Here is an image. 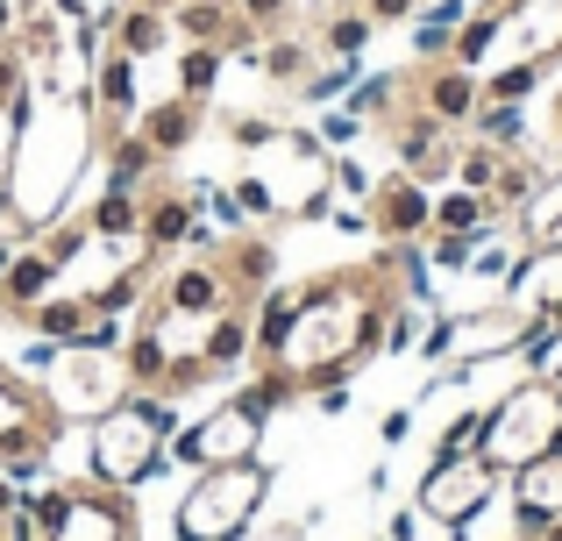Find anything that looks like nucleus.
Wrapping results in <instances>:
<instances>
[{
  "label": "nucleus",
  "mask_w": 562,
  "mask_h": 541,
  "mask_svg": "<svg viewBox=\"0 0 562 541\" xmlns=\"http://www.w3.org/2000/svg\"><path fill=\"white\" fill-rule=\"evenodd\" d=\"M427 292L420 250L413 243H384L363 264L314 271L300 285H271L257 300V328H249V363L278 371L300 399L328 385H349L371 357H384V328L406 300Z\"/></svg>",
  "instance_id": "obj_1"
},
{
  "label": "nucleus",
  "mask_w": 562,
  "mask_h": 541,
  "mask_svg": "<svg viewBox=\"0 0 562 541\" xmlns=\"http://www.w3.org/2000/svg\"><path fill=\"white\" fill-rule=\"evenodd\" d=\"M249 328H257V292L228 271L221 243L165 257L114 342L122 385L150 399H192L249 363Z\"/></svg>",
  "instance_id": "obj_2"
},
{
  "label": "nucleus",
  "mask_w": 562,
  "mask_h": 541,
  "mask_svg": "<svg viewBox=\"0 0 562 541\" xmlns=\"http://www.w3.org/2000/svg\"><path fill=\"white\" fill-rule=\"evenodd\" d=\"M171 399L150 392H122L108 414H93V477L100 485L136 492L143 477H157L171 463Z\"/></svg>",
  "instance_id": "obj_3"
},
{
  "label": "nucleus",
  "mask_w": 562,
  "mask_h": 541,
  "mask_svg": "<svg viewBox=\"0 0 562 541\" xmlns=\"http://www.w3.org/2000/svg\"><path fill=\"white\" fill-rule=\"evenodd\" d=\"M29 541H143L136 492L100 485V477H65L29 499Z\"/></svg>",
  "instance_id": "obj_4"
},
{
  "label": "nucleus",
  "mask_w": 562,
  "mask_h": 541,
  "mask_svg": "<svg viewBox=\"0 0 562 541\" xmlns=\"http://www.w3.org/2000/svg\"><path fill=\"white\" fill-rule=\"evenodd\" d=\"M263 492H271V471L263 463H221V471H200L171 506V534L179 541H243L263 514Z\"/></svg>",
  "instance_id": "obj_5"
},
{
  "label": "nucleus",
  "mask_w": 562,
  "mask_h": 541,
  "mask_svg": "<svg viewBox=\"0 0 562 541\" xmlns=\"http://www.w3.org/2000/svg\"><path fill=\"white\" fill-rule=\"evenodd\" d=\"M555 442H562V392L541 385V377H520V385H513L498 406H484V442H477V457L492 463L498 477H513L520 463L549 457Z\"/></svg>",
  "instance_id": "obj_6"
},
{
  "label": "nucleus",
  "mask_w": 562,
  "mask_h": 541,
  "mask_svg": "<svg viewBox=\"0 0 562 541\" xmlns=\"http://www.w3.org/2000/svg\"><path fill=\"white\" fill-rule=\"evenodd\" d=\"M65 435V406L43 377L0 363V477H36Z\"/></svg>",
  "instance_id": "obj_7"
},
{
  "label": "nucleus",
  "mask_w": 562,
  "mask_h": 541,
  "mask_svg": "<svg viewBox=\"0 0 562 541\" xmlns=\"http://www.w3.org/2000/svg\"><path fill=\"white\" fill-rule=\"evenodd\" d=\"M498 485H506V477H498L484 457H449V463H427L413 514H420V520H435V528H456V534H463L470 520H477L484 506H492V492H498Z\"/></svg>",
  "instance_id": "obj_8"
},
{
  "label": "nucleus",
  "mask_w": 562,
  "mask_h": 541,
  "mask_svg": "<svg viewBox=\"0 0 562 541\" xmlns=\"http://www.w3.org/2000/svg\"><path fill=\"white\" fill-rule=\"evenodd\" d=\"M257 442H263V414H249L243 399H228V406H214L206 420H192L186 435H171V463H186V471L257 463Z\"/></svg>",
  "instance_id": "obj_9"
},
{
  "label": "nucleus",
  "mask_w": 562,
  "mask_h": 541,
  "mask_svg": "<svg viewBox=\"0 0 562 541\" xmlns=\"http://www.w3.org/2000/svg\"><path fill=\"white\" fill-rule=\"evenodd\" d=\"M57 292H65V264L50 257V243H43L36 228L0 250V320L22 328V314H36V306L57 300Z\"/></svg>",
  "instance_id": "obj_10"
},
{
  "label": "nucleus",
  "mask_w": 562,
  "mask_h": 541,
  "mask_svg": "<svg viewBox=\"0 0 562 541\" xmlns=\"http://www.w3.org/2000/svg\"><path fill=\"white\" fill-rule=\"evenodd\" d=\"M22 328L43 335V342H57V349H114L128 320L108 314V306H93L86 292H57V300H43L36 314H22Z\"/></svg>",
  "instance_id": "obj_11"
},
{
  "label": "nucleus",
  "mask_w": 562,
  "mask_h": 541,
  "mask_svg": "<svg viewBox=\"0 0 562 541\" xmlns=\"http://www.w3.org/2000/svg\"><path fill=\"white\" fill-rule=\"evenodd\" d=\"M200 207H206V185H171L165 171H157V179L143 185V250L150 257L186 250V243L200 236Z\"/></svg>",
  "instance_id": "obj_12"
},
{
  "label": "nucleus",
  "mask_w": 562,
  "mask_h": 541,
  "mask_svg": "<svg viewBox=\"0 0 562 541\" xmlns=\"http://www.w3.org/2000/svg\"><path fill=\"white\" fill-rule=\"evenodd\" d=\"M100 43L122 57H136V65H150V57L179 50V29H171V0H114L108 14H100Z\"/></svg>",
  "instance_id": "obj_13"
},
{
  "label": "nucleus",
  "mask_w": 562,
  "mask_h": 541,
  "mask_svg": "<svg viewBox=\"0 0 562 541\" xmlns=\"http://www.w3.org/2000/svg\"><path fill=\"white\" fill-rule=\"evenodd\" d=\"M363 214H371L378 243H420L427 228H435V185L392 171V179L371 185V207H363Z\"/></svg>",
  "instance_id": "obj_14"
},
{
  "label": "nucleus",
  "mask_w": 562,
  "mask_h": 541,
  "mask_svg": "<svg viewBox=\"0 0 562 541\" xmlns=\"http://www.w3.org/2000/svg\"><path fill=\"white\" fill-rule=\"evenodd\" d=\"M406 100H413V108H427L441 128H470V114H477L484 86H477V71H470V65L441 57V65H420V71L406 79Z\"/></svg>",
  "instance_id": "obj_15"
},
{
  "label": "nucleus",
  "mask_w": 562,
  "mask_h": 541,
  "mask_svg": "<svg viewBox=\"0 0 562 541\" xmlns=\"http://www.w3.org/2000/svg\"><path fill=\"white\" fill-rule=\"evenodd\" d=\"M506 492H513V520H520V534H535V528H549V520H562V442L549 449V457L520 463V471L506 477Z\"/></svg>",
  "instance_id": "obj_16"
},
{
  "label": "nucleus",
  "mask_w": 562,
  "mask_h": 541,
  "mask_svg": "<svg viewBox=\"0 0 562 541\" xmlns=\"http://www.w3.org/2000/svg\"><path fill=\"white\" fill-rule=\"evenodd\" d=\"M200 122H206V108H200V100H186V93H165V100H150V108L136 114V136H143V143H150V150L171 165V157H179L186 143L200 136Z\"/></svg>",
  "instance_id": "obj_17"
},
{
  "label": "nucleus",
  "mask_w": 562,
  "mask_h": 541,
  "mask_svg": "<svg viewBox=\"0 0 562 541\" xmlns=\"http://www.w3.org/2000/svg\"><path fill=\"white\" fill-rule=\"evenodd\" d=\"M435 228L441 236H484V228H498V207L484 193H470V185H449V193L435 200ZM427 228V236H435Z\"/></svg>",
  "instance_id": "obj_18"
},
{
  "label": "nucleus",
  "mask_w": 562,
  "mask_h": 541,
  "mask_svg": "<svg viewBox=\"0 0 562 541\" xmlns=\"http://www.w3.org/2000/svg\"><path fill=\"white\" fill-rule=\"evenodd\" d=\"M221 65H228V50L221 43H179V65H171V93H186V100H214V79H221Z\"/></svg>",
  "instance_id": "obj_19"
},
{
  "label": "nucleus",
  "mask_w": 562,
  "mask_h": 541,
  "mask_svg": "<svg viewBox=\"0 0 562 541\" xmlns=\"http://www.w3.org/2000/svg\"><path fill=\"white\" fill-rule=\"evenodd\" d=\"M100 157H108V179L114 185H150L157 171H165V157L150 150V143L136 136V128H128V136H108V143H93Z\"/></svg>",
  "instance_id": "obj_20"
},
{
  "label": "nucleus",
  "mask_w": 562,
  "mask_h": 541,
  "mask_svg": "<svg viewBox=\"0 0 562 541\" xmlns=\"http://www.w3.org/2000/svg\"><path fill=\"white\" fill-rule=\"evenodd\" d=\"M371 29H378L371 14L342 0V8H335L328 22H321V50H328V57H342V65H357V57H363V43H371Z\"/></svg>",
  "instance_id": "obj_21"
},
{
  "label": "nucleus",
  "mask_w": 562,
  "mask_h": 541,
  "mask_svg": "<svg viewBox=\"0 0 562 541\" xmlns=\"http://www.w3.org/2000/svg\"><path fill=\"white\" fill-rule=\"evenodd\" d=\"M549 79L541 65H484L477 71V86H484V100H498V108H527V93Z\"/></svg>",
  "instance_id": "obj_22"
},
{
  "label": "nucleus",
  "mask_w": 562,
  "mask_h": 541,
  "mask_svg": "<svg viewBox=\"0 0 562 541\" xmlns=\"http://www.w3.org/2000/svg\"><path fill=\"white\" fill-rule=\"evenodd\" d=\"M470 128H477V143H492V150H520V143H527V108H498V100H477Z\"/></svg>",
  "instance_id": "obj_23"
},
{
  "label": "nucleus",
  "mask_w": 562,
  "mask_h": 541,
  "mask_svg": "<svg viewBox=\"0 0 562 541\" xmlns=\"http://www.w3.org/2000/svg\"><path fill=\"white\" fill-rule=\"evenodd\" d=\"M257 65H263V79H278V86H306V71H314V50H306L300 36H271V43H257Z\"/></svg>",
  "instance_id": "obj_24"
},
{
  "label": "nucleus",
  "mask_w": 562,
  "mask_h": 541,
  "mask_svg": "<svg viewBox=\"0 0 562 541\" xmlns=\"http://www.w3.org/2000/svg\"><path fill=\"white\" fill-rule=\"evenodd\" d=\"M498 165H506V150H492V143H477V136H470L463 150H456V185H470V193H492Z\"/></svg>",
  "instance_id": "obj_25"
},
{
  "label": "nucleus",
  "mask_w": 562,
  "mask_h": 541,
  "mask_svg": "<svg viewBox=\"0 0 562 541\" xmlns=\"http://www.w3.org/2000/svg\"><path fill=\"white\" fill-rule=\"evenodd\" d=\"M477 442H484V406H463V414L441 428V442H435V463H449V457H477Z\"/></svg>",
  "instance_id": "obj_26"
},
{
  "label": "nucleus",
  "mask_w": 562,
  "mask_h": 541,
  "mask_svg": "<svg viewBox=\"0 0 562 541\" xmlns=\"http://www.w3.org/2000/svg\"><path fill=\"white\" fill-rule=\"evenodd\" d=\"M228 8H235V22H249L257 36H278V29L292 22V8H300V0H228Z\"/></svg>",
  "instance_id": "obj_27"
},
{
  "label": "nucleus",
  "mask_w": 562,
  "mask_h": 541,
  "mask_svg": "<svg viewBox=\"0 0 562 541\" xmlns=\"http://www.w3.org/2000/svg\"><path fill=\"white\" fill-rule=\"evenodd\" d=\"M470 250H477V236H427V264H441V271H470Z\"/></svg>",
  "instance_id": "obj_28"
},
{
  "label": "nucleus",
  "mask_w": 562,
  "mask_h": 541,
  "mask_svg": "<svg viewBox=\"0 0 562 541\" xmlns=\"http://www.w3.org/2000/svg\"><path fill=\"white\" fill-rule=\"evenodd\" d=\"M0 541H29V499H14V477H0Z\"/></svg>",
  "instance_id": "obj_29"
},
{
  "label": "nucleus",
  "mask_w": 562,
  "mask_h": 541,
  "mask_svg": "<svg viewBox=\"0 0 562 541\" xmlns=\"http://www.w3.org/2000/svg\"><path fill=\"white\" fill-rule=\"evenodd\" d=\"M22 57H14V43H0V114H14L22 108Z\"/></svg>",
  "instance_id": "obj_30"
},
{
  "label": "nucleus",
  "mask_w": 562,
  "mask_h": 541,
  "mask_svg": "<svg viewBox=\"0 0 562 541\" xmlns=\"http://www.w3.org/2000/svg\"><path fill=\"white\" fill-rule=\"evenodd\" d=\"M349 8H363L384 29V22H413V14H420V0H349Z\"/></svg>",
  "instance_id": "obj_31"
},
{
  "label": "nucleus",
  "mask_w": 562,
  "mask_h": 541,
  "mask_svg": "<svg viewBox=\"0 0 562 541\" xmlns=\"http://www.w3.org/2000/svg\"><path fill=\"white\" fill-rule=\"evenodd\" d=\"M228 136L243 143V150H263V143H278V128H271V122H257V114H243V122H228Z\"/></svg>",
  "instance_id": "obj_32"
},
{
  "label": "nucleus",
  "mask_w": 562,
  "mask_h": 541,
  "mask_svg": "<svg viewBox=\"0 0 562 541\" xmlns=\"http://www.w3.org/2000/svg\"><path fill=\"white\" fill-rule=\"evenodd\" d=\"M535 377H541V385H555V392H562V335H555V349H549V357H541V371H535Z\"/></svg>",
  "instance_id": "obj_33"
},
{
  "label": "nucleus",
  "mask_w": 562,
  "mask_h": 541,
  "mask_svg": "<svg viewBox=\"0 0 562 541\" xmlns=\"http://www.w3.org/2000/svg\"><path fill=\"white\" fill-rule=\"evenodd\" d=\"M406 428H413L406 406H398V414H384V442H406Z\"/></svg>",
  "instance_id": "obj_34"
},
{
  "label": "nucleus",
  "mask_w": 562,
  "mask_h": 541,
  "mask_svg": "<svg viewBox=\"0 0 562 541\" xmlns=\"http://www.w3.org/2000/svg\"><path fill=\"white\" fill-rule=\"evenodd\" d=\"M243 541H306V534H300V528L285 520V528H263V534H243Z\"/></svg>",
  "instance_id": "obj_35"
},
{
  "label": "nucleus",
  "mask_w": 562,
  "mask_h": 541,
  "mask_svg": "<svg viewBox=\"0 0 562 541\" xmlns=\"http://www.w3.org/2000/svg\"><path fill=\"white\" fill-rule=\"evenodd\" d=\"M14 36V0H0V43Z\"/></svg>",
  "instance_id": "obj_36"
},
{
  "label": "nucleus",
  "mask_w": 562,
  "mask_h": 541,
  "mask_svg": "<svg viewBox=\"0 0 562 541\" xmlns=\"http://www.w3.org/2000/svg\"><path fill=\"white\" fill-rule=\"evenodd\" d=\"M527 541H562V520H549V528H535Z\"/></svg>",
  "instance_id": "obj_37"
},
{
  "label": "nucleus",
  "mask_w": 562,
  "mask_h": 541,
  "mask_svg": "<svg viewBox=\"0 0 562 541\" xmlns=\"http://www.w3.org/2000/svg\"><path fill=\"white\" fill-rule=\"evenodd\" d=\"M0 193H8V143H0Z\"/></svg>",
  "instance_id": "obj_38"
},
{
  "label": "nucleus",
  "mask_w": 562,
  "mask_h": 541,
  "mask_svg": "<svg viewBox=\"0 0 562 541\" xmlns=\"http://www.w3.org/2000/svg\"><path fill=\"white\" fill-rule=\"evenodd\" d=\"M555 136H562V100H555Z\"/></svg>",
  "instance_id": "obj_39"
}]
</instances>
